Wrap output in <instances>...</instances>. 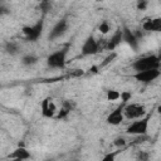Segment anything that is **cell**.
Listing matches in <instances>:
<instances>
[{
	"mask_svg": "<svg viewBox=\"0 0 161 161\" xmlns=\"http://www.w3.org/2000/svg\"><path fill=\"white\" fill-rule=\"evenodd\" d=\"M132 68L135 69V72L152 69V68H160V57L155 55V54L143 55V57H141L133 62Z\"/></svg>",
	"mask_w": 161,
	"mask_h": 161,
	"instance_id": "cell-1",
	"label": "cell"
},
{
	"mask_svg": "<svg viewBox=\"0 0 161 161\" xmlns=\"http://www.w3.org/2000/svg\"><path fill=\"white\" fill-rule=\"evenodd\" d=\"M133 122H131L127 128L126 132L133 136H145L147 133V128H148V121H150V114H145L141 118L137 119H132Z\"/></svg>",
	"mask_w": 161,
	"mask_h": 161,
	"instance_id": "cell-2",
	"label": "cell"
},
{
	"mask_svg": "<svg viewBox=\"0 0 161 161\" xmlns=\"http://www.w3.org/2000/svg\"><path fill=\"white\" fill-rule=\"evenodd\" d=\"M67 54H68V48H63L59 50H55L50 53L47 58V64L48 67L53 69H62L65 67L67 62Z\"/></svg>",
	"mask_w": 161,
	"mask_h": 161,
	"instance_id": "cell-3",
	"label": "cell"
},
{
	"mask_svg": "<svg viewBox=\"0 0 161 161\" xmlns=\"http://www.w3.org/2000/svg\"><path fill=\"white\" fill-rule=\"evenodd\" d=\"M146 114V108L138 103H125L123 116L127 119H137Z\"/></svg>",
	"mask_w": 161,
	"mask_h": 161,
	"instance_id": "cell-4",
	"label": "cell"
},
{
	"mask_svg": "<svg viewBox=\"0 0 161 161\" xmlns=\"http://www.w3.org/2000/svg\"><path fill=\"white\" fill-rule=\"evenodd\" d=\"M161 72H160V68H152V69H146V70H140V72H136L133 74L135 79L141 82V83H151L153 80H156L158 77H160Z\"/></svg>",
	"mask_w": 161,
	"mask_h": 161,
	"instance_id": "cell-5",
	"label": "cell"
},
{
	"mask_svg": "<svg viewBox=\"0 0 161 161\" xmlns=\"http://www.w3.org/2000/svg\"><path fill=\"white\" fill-rule=\"evenodd\" d=\"M42 33H43V21H42V20L36 21V23H35L34 25H31V26H24V28H23V34H24L25 39L29 40V42H35V40H38V39L40 38Z\"/></svg>",
	"mask_w": 161,
	"mask_h": 161,
	"instance_id": "cell-6",
	"label": "cell"
},
{
	"mask_svg": "<svg viewBox=\"0 0 161 161\" xmlns=\"http://www.w3.org/2000/svg\"><path fill=\"white\" fill-rule=\"evenodd\" d=\"M99 52L98 49V42L94 39L93 35H89L84 43L82 44V48H80V54L84 55V57H88V55H94Z\"/></svg>",
	"mask_w": 161,
	"mask_h": 161,
	"instance_id": "cell-7",
	"label": "cell"
},
{
	"mask_svg": "<svg viewBox=\"0 0 161 161\" xmlns=\"http://www.w3.org/2000/svg\"><path fill=\"white\" fill-rule=\"evenodd\" d=\"M122 42H125L127 45H130L133 50H137L138 49V44H140V40L136 35V33H133L131 29L128 28H122Z\"/></svg>",
	"mask_w": 161,
	"mask_h": 161,
	"instance_id": "cell-8",
	"label": "cell"
},
{
	"mask_svg": "<svg viewBox=\"0 0 161 161\" xmlns=\"http://www.w3.org/2000/svg\"><path fill=\"white\" fill-rule=\"evenodd\" d=\"M58 112V108L54 103V101L52 98H45L42 102V114L45 118H53L55 116V113Z\"/></svg>",
	"mask_w": 161,
	"mask_h": 161,
	"instance_id": "cell-9",
	"label": "cell"
},
{
	"mask_svg": "<svg viewBox=\"0 0 161 161\" xmlns=\"http://www.w3.org/2000/svg\"><path fill=\"white\" fill-rule=\"evenodd\" d=\"M67 29H68V21H67V19L59 20V21L52 28V30H50V33H49V39H50V40H54V39L60 38V36L67 31Z\"/></svg>",
	"mask_w": 161,
	"mask_h": 161,
	"instance_id": "cell-10",
	"label": "cell"
},
{
	"mask_svg": "<svg viewBox=\"0 0 161 161\" xmlns=\"http://www.w3.org/2000/svg\"><path fill=\"white\" fill-rule=\"evenodd\" d=\"M123 104H121L117 108H114L113 111H111V113L107 116V122L109 125L117 126V125L123 122V118H125V116H123Z\"/></svg>",
	"mask_w": 161,
	"mask_h": 161,
	"instance_id": "cell-11",
	"label": "cell"
},
{
	"mask_svg": "<svg viewBox=\"0 0 161 161\" xmlns=\"http://www.w3.org/2000/svg\"><path fill=\"white\" fill-rule=\"evenodd\" d=\"M122 42V29H117L113 35L107 40V44H106V49L107 50H114Z\"/></svg>",
	"mask_w": 161,
	"mask_h": 161,
	"instance_id": "cell-12",
	"label": "cell"
},
{
	"mask_svg": "<svg viewBox=\"0 0 161 161\" xmlns=\"http://www.w3.org/2000/svg\"><path fill=\"white\" fill-rule=\"evenodd\" d=\"M142 29L146 31H160L161 30V18L145 20L142 23Z\"/></svg>",
	"mask_w": 161,
	"mask_h": 161,
	"instance_id": "cell-13",
	"label": "cell"
},
{
	"mask_svg": "<svg viewBox=\"0 0 161 161\" xmlns=\"http://www.w3.org/2000/svg\"><path fill=\"white\" fill-rule=\"evenodd\" d=\"M9 158H15V160H28L30 158V152L25 148V147H18L15 148L10 155H9Z\"/></svg>",
	"mask_w": 161,
	"mask_h": 161,
	"instance_id": "cell-14",
	"label": "cell"
},
{
	"mask_svg": "<svg viewBox=\"0 0 161 161\" xmlns=\"http://www.w3.org/2000/svg\"><path fill=\"white\" fill-rule=\"evenodd\" d=\"M36 63H38V57H35L34 54H26L21 58V64L23 65L30 67V65H34Z\"/></svg>",
	"mask_w": 161,
	"mask_h": 161,
	"instance_id": "cell-15",
	"label": "cell"
},
{
	"mask_svg": "<svg viewBox=\"0 0 161 161\" xmlns=\"http://www.w3.org/2000/svg\"><path fill=\"white\" fill-rule=\"evenodd\" d=\"M5 49H6V52H8L9 54H11V55H15V54L19 53V47H18L16 43H8L6 47H5Z\"/></svg>",
	"mask_w": 161,
	"mask_h": 161,
	"instance_id": "cell-16",
	"label": "cell"
},
{
	"mask_svg": "<svg viewBox=\"0 0 161 161\" xmlns=\"http://www.w3.org/2000/svg\"><path fill=\"white\" fill-rule=\"evenodd\" d=\"M98 30H99V33H101V34H103V35L108 34V33H109V30H111L108 21H106V20L101 21V23H99V25H98Z\"/></svg>",
	"mask_w": 161,
	"mask_h": 161,
	"instance_id": "cell-17",
	"label": "cell"
},
{
	"mask_svg": "<svg viewBox=\"0 0 161 161\" xmlns=\"http://www.w3.org/2000/svg\"><path fill=\"white\" fill-rule=\"evenodd\" d=\"M69 112H70V104H69V103H64V104H63V107L59 109V112H58V116H57V117H58V118H64Z\"/></svg>",
	"mask_w": 161,
	"mask_h": 161,
	"instance_id": "cell-18",
	"label": "cell"
},
{
	"mask_svg": "<svg viewBox=\"0 0 161 161\" xmlns=\"http://www.w3.org/2000/svg\"><path fill=\"white\" fill-rule=\"evenodd\" d=\"M119 94H121V92H118L116 89H109V91H107V99L117 101V99H119Z\"/></svg>",
	"mask_w": 161,
	"mask_h": 161,
	"instance_id": "cell-19",
	"label": "cell"
},
{
	"mask_svg": "<svg viewBox=\"0 0 161 161\" xmlns=\"http://www.w3.org/2000/svg\"><path fill=\"white\" fill-rule=\"evenodd\" d=\"M116 55H117L116 53H111L108 57H106V58H104V60H103V62L99 64V67H98V68H102V67H106L107 64H109V63H111V62H112V60L116 58Z\"/></svg>",
	"mask_w": 161,
	"mask_h": 161,
	"instance_id": "cell-20",
	"label": "cell"
},
{
	"mask_svg": "<svg viewBox=\"0 0 161 161\" xmlns=\"http://www.w3.org/2000/svg\"><path fill=\"white\" fill-rule=\"evenodd\" d=\"M137 10H141V11H143V10H146L147 9V6H148V3H147V0H137Z\"/></svg>",
	"mask_w": 161,
	"mask_h": 161,
	"instance_id": "cell-21",
	"label": "cell"
},
{
	"mask_svg": "<svg viewBox=\"0 0 161 161\" xmlns=\"http://www.w3.org/2000/svg\"><path fill=\"white\" fill-rule=\"evenodd\" d=\"M119 98H121V101H122L123 103H127V102L131 99V93L127 92V91H123V92H121Z\"/></svg>",
	"mask_w": 161,
	"mask_h": 161,
	"instance_id": "cell-22",
	"label": "cell"
},
{
	"mask_svg": "<svg viewBox=\"0 0 161 161\" xmlns=\"http://www.w3.org/2000/svg\"><path fill=\"white\" fill-rule=\"evenodd\" d=\"M114 145H116L117 147H122V146H125V145H126V141H125V138L118 137V138H116V140H114Z\"/></svg>",
	"mask_w": 161,
	"mask_h": 161,
	"instance_id": "cell-23",
	"label": "cell"
},
{
	"mask_svg": "<svg viewBox=\"0 0 161 161\" xmlns=\"http://www.w3.org/2000/svg\"><path fill=\"white\" fill-rule=\"evenodd\" d=\"M6 14H9V9H8L6 6H4V5L0 4V16L6 15Z\"/></svg>",
	"mask_w": 161,
	"mask_h": 161,
	"instance_id": "cell-24",
	"label": "cell"
},
{
	"mask_svg": "<svg viewBox=\"0 0 161 161\" xmlns=\"http://www.w3.org/2000/svg\"><path fill=\"white\" fill-rule=\"evenodd\" d=\"M96 1H102V0H96Z\"/></svg>",
	"mask_w": 161,
	"mask_h": 161,
	"instance_id": "cell-25",
	"label": "cell"
},
{
	"mask_svg": "<svg viewBox=\"0 0 161 161\" xmlns=\"http://www.w3.org/2000/svg\"><path fill=\"white\" fill-rule=\"evenodd\" d=\"M0 4H1V0H0Z\"/></svg>",
	"mask_w": 161,
	"mask_h": 161,
	"instance_id": "cell-26",
	"label": "cell"
}]
</instances>
